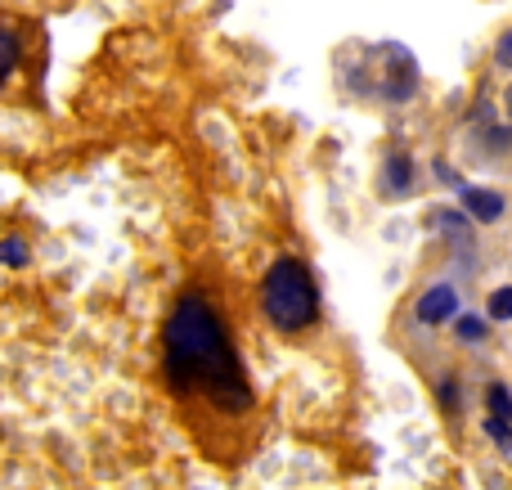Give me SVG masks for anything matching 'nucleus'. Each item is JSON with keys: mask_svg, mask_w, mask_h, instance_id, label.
<instances>
[{"mask_svg": "<svg viewBox=\"0 0 512 490\" xmlns=\"http://www.w3.org/2000/svg\"><path fill=\"white\" fill-rule=\"evenodd\" d=\"M162 374L176 396H198L221 414H248L256 405L230 324L203 288H185L162 324Z\"/></svg>", "mask_w": 512, "mask_h": 490, "instance_id": "1", "label": "nucleus"}, {"mask_svg": "<svg viewBox=\"0 0 512 490\" xmlns=\"http://www.w3.org/2000/svg\"><path fill=\"white\" fill-rule=\"evenodd\" d=\"M261 315L279 333H306L319 320V284L301 257H279L261 275Z\"/></svg>", "mask_w": 512, "mask_h": 490, "instance_id": "2", "label": "nucleus"}, {"mask_svg": "<svg viewBox=\"0 0 512 490\" xmlns=\"http://www.w3.org/2000/svg\"><path fill=\"white\" fill-rule=\"evenodd\" d=\"M454 189H459V203H463V216H468V221H481V225L504 221V212H508L504 194H495V189H481V185H468V180H459Z\"/></svg>", "mask_w": 512, "mask_h": 490, "instance_id": "3", "label": "nucleus"}, {"mask_svg": "<svg viewBox=\"0 0 512 490\" xmlns=\"http://www.w3.org/2000/svg\"><path fill=\"white\" fill-rule=\"evenodd\" d=\"M454 315H459V288L454 284H432L414 302V320L427 324V329H432V324H450Z\"/></svg>", "mask_w": 512, "mask_h": 490, "instance_id": "4", "label": "nucleus"}, {"mask_svg": "<svg viewBox=\"0 0 512 490\" xmlns=\"http://www.w3.org/2000/svg\"><path fill=\"white\" fill-rule=\"evenodd\" d=\"M414 158L409 153H400V149H391L387 158H382V194L387 198H405L409 189H414Z\"/></svg>", "mask_w": 512, "mask_h": 490, "instance_id": "5", "label": "nucleus"}, {"mask_svg": "<svg viewBox=\"0 0 512 490\" xmlns=\"http://www.w3.org/2000/svg\"><path fill=\"white\" fill-rule=\"evenodd\" d=\"M18 63H23V32L0 14V90L9 86V77L18 72Z\"/></svg>", "mask_w": 512, "mask_h": 490, "instance_id": "6", "label": "nucleus"}, {"mask_svg": "<svg viewBox=\"0 0 512 490\" xmlns=\"http://www.w3.org/2000/svg\"><path fill=\"white\" fill-rule=\"evenodd\" d=\"M454 338L477 347V342L490 338V329H486V320H481V315H454Z\"/></svg>", "mask_w": 512, "mask_h": 490, "instance_id": "7", "label": "nucleus"}, {"mask_svg": "<svg viewBox=\"0 0 512 490\" xmlns=\"http://www.w3.org/2000/svg\"><path fill=\"white\" fill-rule=\"evenodd\" d=\"M481 432H486V441L499 450V455H512V423L495 419V414H486V423H481Z\"/></svg>", "mask_w": 512, "mask_h": 490, "instance_id": "8", "label": "nucleus"}, {"mask_svg": "<svg viewBox=\"0 0 512 490\" xmlns=\"http://www.w3.org/2000/svg\"><path fill=\"white\" fill-rule=\"evenodd\" d=\"M486 410L495 414V419L512 423V392H508V383H490L486 387Z\"/></svg>", "mask_w": 512, "mask_h": 490, "instance_id": "9", "label": "nucleus"}, {"mask_svg": "<svg viewBox=\"0 0 512 490\" xmlns=\"http://www.w3.org/2000/svg\"><path fill=\"white\" fill-rule=\"evenodd\" d=\"M27 257H32V248H27V239H18V234H9V239H0V261H5V266H27Z\"/></svg>", "mask_w": 512, "mask_h": 490, "instance_id": "10", "label": "nucleus"}, {"mask_svg": "<svg viewBox=\"0 0 512 490\" xmlns=\"http://www.w3.org/2000/svg\"><path fill=\"white\" fill-rule=\"evenodd\" d=\"M490 320H495V324L512 320V284H504V288H495V293H490Z\"/></svg>", "mask_w": 512, "mask_h": 490, "instance_id": "11", "label": "nucleus"}, {"mask_svg": "<svg viewBox=\"0 0 512 490\" xmlns=\"http://www.w3.org/2000/svg\"><path fill=\"white\" fill-rule=\"evenodd\" d=\"M436 401H441L445 414H459L463 401H459V378H441V387H436Z\"/></svg>", "mask_w": 512, "mask_h": 490, "instance_id": "12", "label": "nucleus"}, {"mask_svg": "<svg viewBox=\"0 0 512 490\" xmlns=\"http://www.w3.org/2000/svg\"><path fill=\"white\" fill-rule=\"evenodd\" d=\"M495 63H499V68H508V72H512V27H508V32L495 41Z\"/></svg>", "mask_w": 512, "mask_h": 490, "instance_id": "13", "label": "nucleus"}, {"mask_svg": "<svg viewBox=\"0 0 512 490\" xmlns=\"http://www.w3.org/2000/svg\"><path fill=\"white\" fill-rule=\"evenodd\" d=\"M436 180H445V185H450V189H454V185H459V180H463V176H459V171H454V167H450V162H436Z\"/></svg>", "mask_w": 512, "mask_h": 490, "instance_id": "14", "label": "nucleus"}]
</instances>
